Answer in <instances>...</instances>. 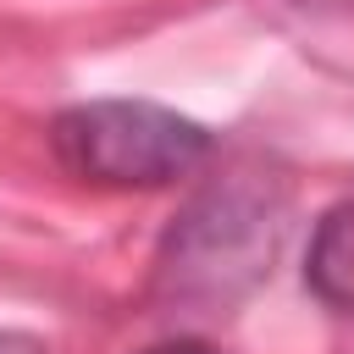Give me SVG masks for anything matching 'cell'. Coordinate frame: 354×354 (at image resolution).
<instances>
[{
  "label": "cell",
  "mask_w": 354,
  "mask_h": 354,
  "mask_svg": "<svg viewBox=\"0 0 354 354\" xmlns=\"http://www.w3.org/2000/svg\"><path fill=\"white\" fill-rule=\"evenodd\" d=\"M277 216L266 210L260 194H238V188H216L205 194L166 238L160 254V277L171 282V293H205V299H227L232 288L254 282L260 271H271V249H277Z\"/></svg>",
  "instance_id": "cell-2"
},
{
  "label": "cell",
  "mask_w": 354,
  "mask_h": 354,
  "mask_svg": "<svg viewBox=\"0 0 354 354\" xmlns=\"http://www.w3.org/2000/svg\"><path fill=\"white\" fill-rule=\"evenodd\" d=\"M343 6H354V0H343Z\"/></svg>",
  "instance_id": "cell-6"
},
{
  "label": "cell",
  "mask_w": 354,
  "mask_h": 354,
  "mask_svg": "<svg viewBox=\"0 0 354 354\" xmlns=\"http://www.w3.org/2000/svg\"><path fill=\"white\" fill-rule=\"evenodd\" d=\"M0 354H44V343L28 332H0Z\"/></svg>",
  "instance_id": "cell-5"
},
{
  "label": "cell",
  "mask_w": 354,
  "mask_h": 354,
  "mask_svg": "<svg viewBox=\"0 0 354 354\" xmlns=\"http://www.w3.org/2000/svg\"><path fill=\"white\" fill-rule=\"evenodd\" d=\"M144 354H221V348L205 343V337H166V343H155V348H144Z\"/></svg>",
  "instance_id": "cell-4"
},
{
  "label": "cell",
  "mask_w": 354,
  "mask_h": 354,
  "mask_svg": "<svg viewBox=\"0 0 354 354\" xmlns=\"http://www.w3.org/2000/svg\"><path fill=\"white\" fill-rule=\"evenodd\" d=\"M304 288L326 310L354 315V194L337 199L315 221V238H310V254H304Z\"/></svg>",
  "instance_id": "cell-3"
},
{
  "label": "cell",
  "mask_w": 354,
  "mask_h": 354,
  "mask_svg": "<svg viewBox=\"0 0 354 354\" xmlns=\"http://www.w3.org/2000/svg\"><path fill=\"white\" fill-rule=\"evenodd\" d=\"M50 155L94 188H166L210 155V127L155 100H83L55 111Z\"/></svg>",
  "instance_id": "cell-1"
}]
</instances>
